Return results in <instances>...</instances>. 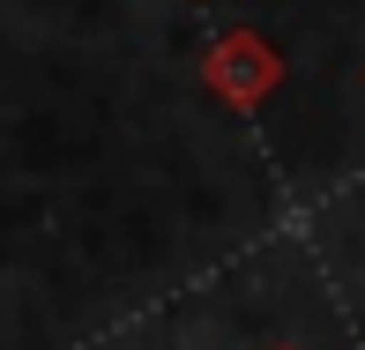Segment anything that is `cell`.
<instances>
[{
  "label": "cell",
  "mask_w": 365,
  "mask_h": 350,
  "mask_svg": "<svg viewBox=\"0 0 365 350\" xmlns=\"http://www.w3.org/2000/svg\"><path fill=\"white\" fill-rule=\"evenodd\" d=\"M202 82H209V97L231 112H254V105H269L276 97V82H284V53H276V38L269 30H224L217 45L202 53Z\"/></svg>",
  "instance_id": "6da1fadb"
}]
</instances>
